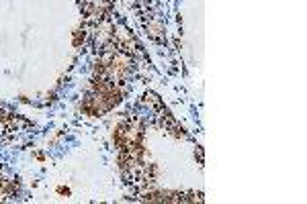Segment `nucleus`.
<instances>
[{
	"instance_id": "f257e3e1",
	"label": "nucleus",
	"mask_w": 307,
	"mask_h": 204,
	"mask_svg": "<svg viewBox=\"0 0 307 204\" xmlns=\"http://www.w3.org/2000/svg\"><path fill=\"white\" fill-rule=\"evenodd\" d=\"M57 192H59V194H66V196H70V188H57Z\"/></svg>"
}]
</instances>
